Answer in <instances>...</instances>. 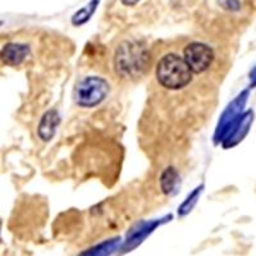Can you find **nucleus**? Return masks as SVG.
Returning <instances> with one entry per match:
<instances>
[{"instance_id": "1", "label": "nucleus", "mask_w": 256, "mask_h": 256, "mask_svg": "<svg viewBox=\"0 0 256 256\" xmlns=\"http://www.w3.org/2000/svg\"><path fill=\"white\" fill-rule=\"evenodd\" d=\"M194 72L188 64L178 54L170 52L158 62L156 80L164 88L168 90H180L186 88L192 81Z\"/></svg>"}, {"instance_id": "2", "label": "nucleus", "mask_w": 256, "mask_h": 256, "mask_svg": "<svg viewBox=\"0 0 256 256\" xmlns=\"http://www.w3.org/2000/svg\"><path fill=\"white\" fill-rule=\"evenodd\" d=\"M109 94V84L106 80L98 76L82 78L74 88V102L82 108H94L99 105Z\"/></svg>"}, {"instance_id": "3", "label": "nucleus", "mask_w": 256, "mask_h": 256, "mask_svg": "<svg viewBox=\"0 0 256 256\" xmlns=\"http://www.w3.org/2000/svg\"><path fill=\"white\" fill-rule=\"evenodd\" d=\"M184 59L194 73H202L209 70L214 60V52L204 42H191L184 50Z\"/></svg>"}, {"instance_id": "4", "label": "nucleus", "mask_w": 256, "mask_h": 256, "mask_svg": "<svg viewBox=\"0 0 256 256\" xmlns=\"http://www.w3.org/2000/svg\"><path fill=\"white\" fill-rule=\"evenodd\" d=\"M145 54L140 46L127 42L120 46L116 54V70L126 74H131L132 72L140 70L144 66Z\"/></svg>"}, {"instance_id": "5", "label": "nucleus", "mask_w": 256, "mask_h": 256, "mask_svg": "<svg viewBox=\"0 0 256 256\" xmlns=\"http://www.w3.org/2000/svg\"><path fill=\"white\" fill-rule=\"evenodd\" d=\"M28 54V48L22 44H6L3 49V59L8 64H20Z\"/></svg>"}, {"instance_id": "6", "label": "nucleus", "mask_w": 256, "mask_h": 256, "mask_svg": "<svg viewBox=\"0 0 256 256\" xmlns=\"http://www.w3.org/2000/svg\"><path fill=\"white\" fill-rule=\"evenodd\" d=\"M58 124V114L56 112L50 110L42 116L40 126H38V134L44 141H49L54 134H56V128Z\"/></svg>"}, {"instance_id": "7", "label": "nucleus", "mask_w": 256, "mask_h": 256, "mask_svg": "<svg viewBox=\"0 0 256 256\" xmlns=\"http://www.w3.org/2000/svg\"><path fill=\"white\" fill-rule=\"evenodd\" d=\"M99 2L100 0H91L88 6H84L82 9H80L78 12L73 16V18H72L73 24H77V26H80V24H84V22H88V20L91 18V16L95 13L96 8H98V6H99Z\"/></svg>"}, {"instance_id": "8", "label": "nucleus", "mask_w": 256, "mask_h": 256, "mask_svg": "<svg viewBox=\"0 0 256 256\" xmlns=\"http://www.w3.org/2000/svg\"><path fill=\"white\" fill-rule=\"evenodd\" d=\"M218 4L222 6V8L227 9V10H238L241 8V3L240 0H218Z\"/></svg>"}, {"instance_id": "9", "label": "nucleus", "mask_w": 256, "mask_h": 256, "mask_svg": "<svg viewBox=\"0 0 256 256\" xmlns=\"http://www.w3.org/2000/svg\"><path fill=\"white\" fill-rule=\"evenodd\" d=\"M138 2H141V0H120V3L126 6H136Z\"/></svg>"}]
</instances>
